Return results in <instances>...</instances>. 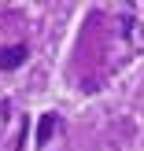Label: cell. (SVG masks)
<instances>
[{
	"label": "cell",
	"instance_id": "cell-1",
	"mask_svg": "<svg viewBox=\"0 0 144 151\" xmlns=\"http://www.w3.org/2000/svg\"><path fill=\"white\" fill-rule=\"evenodd\" d=\"M22 59H26V44H7L0 48V70H15Z\"/></svg>",
	"mask_w": 144,
	"mask_h": 151
},
{
	"label": "cell",
	"instance_id": "cell-2",
	"mask_svg": "<svg viewBox=\"0 0 144 151\" xmlns=\"http://www.w3.org/2000/svg\"><path fill=\"white\" fill-rule=\"evenodd\" d=\"M56 133V114H41V122H37V144H48V137Z\"/></svg>",
	"mask_w": 144,
	"mask_h": 151
}]
</instances>
